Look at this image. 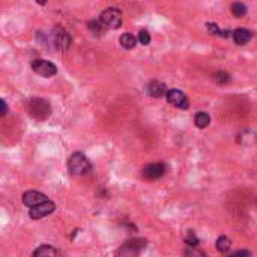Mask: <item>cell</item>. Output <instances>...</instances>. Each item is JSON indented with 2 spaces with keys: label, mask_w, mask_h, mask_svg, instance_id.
<instances>
[{
  "label": "cell",
  "mask_w": 257,
  "mask_h": 257,
  "mask_svg": "<svg viewBox=\"0 0 257 257\" xmlns=\"http://www.w3.org/2000/svg\"><path fill=\"white\" fill-rule=\"evenodd\" d=\"M27 113L30 115V118L36 119V121H45L47 118H50L51 115V106L50 102L44 98H32L27 101L26 104Z\"/></svg>",
  "instance_id": "1"
},
{
  "label": "cell",
  "mask_w": 257,
  "mask_h": 257,
  "mask_svg": "<svg viewBox=\"0 0 257 257\" xmlns=\"http://www.w3.org/2000/svg\"><path fill=\"white\" fill-rule=\"evenodd\" d=\"M92 166L90 161L83 155L81 152H75L69 157L68 160V170L71 175L74 176H81V175H87L90 172Z\"/></svg>",
  "instance_id": "2"
},
{
  "label": "cell",
  "mask_w": 257,
  "mask_h": 257,
  "mask_svg": "<svg viewBox=\"0 0 257 257\" xmlns=\"http://www.w3.org/2000/svg\"><path fill=\"white\" fill-rule=\"evenodd\" d=\"M51 39H53L55 47L61 51H68L72 44V38L69 36V33L64 27H59V26L55 27L53 32H51Z\"/></svg>",
  "instance_id": "3"
},
{
  "label": "cell",
  "mask_w": 257,
  "mask_h": 257,
  "mask_svg": "<svg viewBox=\"0 0 257 257\" xmlns=\"http://www.w3.org/2000/svg\"><path fill=\"white\" fill-rule=\"evenodd\" d=\"M99 20L109 29H119L122 26V14L118 8H109L102 11Z\"/></svg>",
  "instance_id": "4"
},
{
  "label": "cell",
  "mask_w": 257,
  "mask_h": 257,
  "mask_svg": "<svg viewBox=\"0 0 257 257\" xmlns=\"http://www.w3.org/2000/svg\"><path fill=\"white\" fill-rule=\"evenodd\" d=\"M167 101H169V104H172L173 107L176 109H181V110H187L190 107V101H188V96L178 90V89H170L166 95Z\"/></svg>",
  "instance_id": "5"
},
{
  "label": "cell",
  "mask_w": 257,
  "mask_h": 257,
  "mask_svg": "<svg viewBox=\"0 0 257 257\" xmlns=\"http://www.w3.org/2000/svg\"><path fill=\"white\" fill-rule=\"evenodd\" d=\"M55 209H56V204L51 200H47V201H44L41 204H36V206L30 208L29 217L32 220H41V218H44V217H47L50 214H53Z\"/></svg>",
  "instance_id": "6"
},
{
  "label": "cell",
  "mask_w": 257,
  "mask_h": 257,
  "mask_svg": "<svg viewBox=\"0 0 257 257\" xmlns=\"http://www.w3.org/2000/svg\"><path fill=\"white\" fill-rule=\"evenodd\" d=\"M32 69L33 72H36L38 75L41 77H53L58 74V68L55 64H51L48 61H42V59H38L35 62H32Z\"/></svg>",
  "instance_id": "7"
},
{
  "label": "cell",
  "mask_w": 257,
  "mask_h": 257,
  "mask_svg": "<svg viewBox=\"0 0 257 257\" xmlns=\"http://www.w3.org/2000/svg\"><path fill=\"white\" fill-rule=\"evenodd\" d=\"M47 195L39 193V191H35V190H30V191H26L23 194V203L26 204V206L29 208H33L36 206V204H41L44 201H47Z\"/></svg>",
  "instance_id": "8"
},
{
  "label": "cell",
  "mask_w": 257,
  "mask_h": 257,
  "mask_svg": "<svg viewBox=\"0 0 257 257\" xmlns=\"http://www.w3.org/2000/svg\"><path fill=\"white\" fill-rule=\"evenodd\" d=\"M166 173V166L161 164V163H153V164H149L143 169L141 175L144 179H158L161 178L163 175Z\"/></svg>",
  "instance_id": "9"
},
{
  "label": "cell",
  "mask_w": 257,
  "mask_h": 257,
  "mask_svg": "<svg viewBox=\"0 0 257 257\" xmlns=\"http://www.w3.org/2000/svg\"><path fill=\"white\" fill-rule=\"evenodd\" d=\"M146 92H147L152 98H161V96L167 95L169 89H167V86H166L164 83L155 80V81H150V83L147 84Z\"/></svg>",
  "instance_id": "10"
},
{
  "label": "cell",
  "mask_w": 257,
  "mask_h": 257,
  "mask_svg": "<svg viewBox=\"0 0 257 257\" xmlns=\"http://www.w3.org/2000/svg\"><path fill=\"white\" fill-rule=\"evenodd\" d=\"M144 247H146L144 239H132V241L125 242V245L122 247V250H119V253H122V254H135Z\"/></svg>",
  "instance_id": "11"
},
{
  "label": "cell",
  "mask_w": 257,
  "mask_h": 257,
  "mask_svg": "<svg viewBox=\"0 0 257 257\" xmlns=\"http://www.w3.org/2000/svg\"><path fill=\"white\" fill-rule=\"evenodd\" d=\"M32 254L35 257H55V256H61V251L56 250L55 247H51V245H41Z\"/></svg>",
  "instance_id": "12"
},
{
  "label": "cell",
  "mask_w": 257,
  "mask_h": 257,
  "mask_svg": "<svg viewBox=\"0 0 257 257\" xmlns=\"http://www.w3.org/2000/svg\"><path fill=\"white\" fill-rule=\"evenodd\" d=\"M251 36H253V33L248 29H236V30H233V35H232L233 41L238 45H245L251 39Z\"/></svg>",
  "instance_id": "13"
},
{
  "label": "cell",
  "mask_w": 257,
  "mask_h": 257,
  "mask_svg": "<svg viewBox=\"0 0 257 257\" xmlns=\"http://www.w3.org/2000/svg\"><path fill=\"white\" fill-rule=\"evenodd\" d=\"M194 124H195V127L200 128V129L206 128V127H209V124H211V116H209L206 112H198V113H195Z\"/></svg>",
  "instance_id": "14"
},
{
  "label": "cell",
  "mask_w": 257,
  "mask_h": 257,
  "mask_svg": "<svg viewBox=\"0 0 257 257\" xmlns=\"http://www.w3.org/2000/svg\"><path fill=\"white\" fill-rule=\"evenodd\" d=\"M121 45L125 48V50H132L135 45H137V42H138V38H135L134 35H131V33H124L122 36H121Z\"/></svg>",
  "instance_id": "15"
},
{
  "label": "cell",
  "mask_w": 257,
  "mask_h": 257,
  "mask_svg": "<svg viewBox=\"0 0 257 257\" xmlns=\"http://www.w3.org/2000/svg\"><path fill=\"white\" fill-rule=\"evenodd\" d=\"M206 27H208V32H209L211 35H218V36H223V38H229V36L233 35L232 30H229V29L223 30V29H220L218 24H215V23H208Z\"/></svg>",
  "instance_id": "16"
},
{
  "label": "cell",
  "mask_w": 257,
  "mask_h": 257,
  "mask_svg": "<svg viewBox=\"0 0 257 257\" xmlns=\"http://www.w3.org/2000/svg\"><path fill=\"white\" fill-rule=\"evenodd\" d=\"M215 247L220 253H229L232 247V241L227 236H220L215 242Z\"/></svg>",
  "instance_id": "17"
},
{
  "label": "cell",
  "mask_w": 257,
  "mask_h": 257,
  "mask_svg": "<svg viewBox=\"0 0 257 257\" xmlns=\"http://www.w3.org/2000/svg\"><path fill=\"white\" fill-rule=\"evenodd\" d=\"M87 27H89V30L93 33V35H96V36H101L102 33L106 32V26L102 24V21L99 20V21H96V20H93V21H89V24H87Z\"/></svg>",
  "instance_id": "18"
},
{
  "label": "cell",
  "mask_w": 257,
  "mask_h": 257,
  "mask_svg": "<svg viewBox=\"0 0 257 257\" xmlns=\"http://www.w3.org/2000/svg\"><path fill=\"white\" fill-rule=\"evenodd\" d=\"M232 14L235 17H244L247 14V6L241 2H236V3L232 5Z\"/></svg>",
  "instance_id": "19"
},
{
  "label": "cell",
  "mask_w": 257,
  "mask_h": 257,
  "mask_svg": "<svg viewBox=\"0 0 257 257\" xmlns=\"http://www.w3.org/2000/svg\"><path fill=\"white\" fill-rule=\"evenodd\" d=\"M198 238L195 236V233L194 232H188L187 233V236H185V244L190 247V248H195L197 245H198Z\"/></svg>",
  "instance_id": "20"
},
{
  "label": "cell",
  "mask_w": 257,
  "mask_h": 257,
  "mask_svg": "<svg viewBox=\"0 0 257 257\" xmlns=\"http://www.w3.org/2000/svg\"><path fill=\"white\" fill-rule=\"evenodd\" d=\"M214 80H215L218 84H227V83H230V75H229L227 72L220 71V72L214 74Z\"/></svg>",
  "instance_id": "21"
},
{
  "label": "cell",
  "mask_w": 257,
  "mask_h": 257,
  "mask_svg": "<svg viewBox=\"0 0 257 257\" xmlns=\"http://www.w3.org/2000/svg\"><path fill=\"white\" fill-rule=\"evenodd\" d=\"M137 38H138V42L143 44V45H147V44L150 42V35H149V32L144 30V29L138 32V36H137Z\"/></svg>",
  "instance_id": "22"
},
{
  "label": "cell",
  "mask_w": 257,
  "mask_h": 257,
  "mask_svg": "<svg viewBox=\"0 0 257 257\" xmlns=\"http://www.w3.org/2000/svg\"><path fill=\"white\" fill-rule=\"evenodd\" d=\"M185 256H204V253L203 251H197V250H187L185 251Z\"/></svg>",
  "instance_id": "23"
},
{
  "label": "cell",
  "mask_w": 257,
  "mask_h": 257,
  "mask_svg": "<svg viewBox=\"0 0 257 257\" xmlns=\"http://www.w3.org/2000/svg\"><path fill=\"white\" fill-rule=\"evenodd\" d=\"M0 104H2V116H5V115L8 113V106H6V101H5V99H2V101H0Z\"/></svg>",
  "instance_id": "24"
},
{
  "label": "cell",
  "mask_w": 257,
  "mask_h": 257,
  "mask_svg": "<svg viewBox=\"0 0 257 257\" xmlns=\"http://www.w3.org/2000/svg\"><path fill=\"white\" fill-rule=\"evenodd\" d=\"M232 256H251L250 251H244V250H239V251H235L232 253Z\"/></svg>",
  "instance_id": "25"
},
{
  "label": "cell",
  "mask_w": 257,
  "mask_h": 257,
  "mask_svg": "<svg viewBox=\"0 0 257 257\" xmlns=\"http://www.w3.org/2000/svg\"><path fill=\"white\" fill-rule=\"evenodd\" d=\"M36 2H38L39 5H45V2H47V0H36Z\"/></svg>",
  "instance_id": "26"
}]
</instances>
